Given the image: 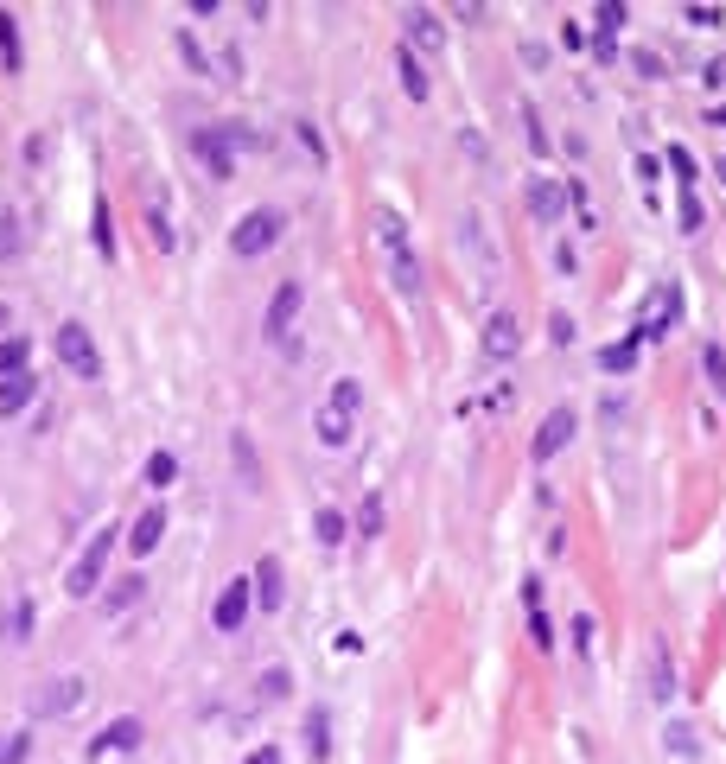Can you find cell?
<instances>
[{
    "instance_id": "20",
    "label": "cell",
    "mask_w": 726,
    "mask_h": 764,
    "mask_svg": "<svg viewBox=\"0 0 726 764\" xmlns=\"http://www.w3.org/2000/svg\"><path fill=\"white\" fill-rule=\"evenodd\" d=\"M26 363H32V338L26 332H7V338H0V382L26 376Z\"/></svg>"
},
{
    "instance_id": "26",
    "label": "cell",
    "mask_w": 726,
    "mask_h": 764,
    "mask_svg": "<svg viewBox=\"0 0 726 764\" xmlns=\"http://www.w3.org/2000/svg\"><path fill=\"white\" fill-rule=\"evenodd\" d=\"M172 45H179V58H185V64H192V71H198V77H211V58H204V45L192 39V32H172Z\"/></svg>"
},
{
    "instance_id": "42",
    "label": "cell",
    "mask_w": 726,
    "mask_h": 764,
    "mask_svg": "<svg viewBox=\"0 0 726 764\" xmlns=\"http://www.w3.org/2000/svg\"><path fill=\"white\" fill-rule=\"evenodd\" d=\"M523 128H529V147L548 153V134H542V115H535V102H523Z\"/></svg>"
},
{
    "instance_id": "19",
    "label": "cell",
    "mask_w": 726,
    "mask_h": 764,
    "mask_svg": "<svg viewBox=\"0 0 726 764\" xmlns=\"http://www.w3.org/2000/svg\"><path fill=\"white\" fill-rule=\"evenodd\" d=\"M395 77H402V90H408V102H427V90H434V83H427V71H421V58H414L408 45L395 51Z\"/></svg>"
},
{
    "instance_id": "23",
    "label": "cell",
    "mask_w": 726,
    "mask_h": 764,
    "mask_svg": "<svg viewBox=\"0 0 726 764\" xmlns=\"http://www.w3.org/2000/svg\"><path fill=\"white\" fill-rule=\"evenodd\" d=\"M306 752H313V758L332 752V720H325V707H313V714H306Z\"/></svg>"
},
{
    "instance_id": "37",
    "label": "cell",
    "mask_w": 726,
    "mask_h": 764,
    "mask_svg": "<svg viewBox=\"0 0 726 764\" xmlns=\"http://www.w3.org/2000/svg\"><path fill=\"white\" fill-rule=\"evenodd\" d=\"M529 637H535V650H555V624H548V612H542V605L529 612Z\"/></svg>"
},
{
    "instance_id": "31",
    "label": "cell",
    "mask_w": 726,
    "mask_h": 764,
    "mask_svg": "<svg viewBox=\"0 0 726 764\" xmlns=\"http://www.w3.org/2000/svg\"><path fill=\"white\" fill-rule=\"evenodd\" d=\"M631 363H637V344H631V338H625V344H612V351H599V370H612V376H618V370H631Z\"/></svg>"
},
{
    "instance_id": "15",
    "label": "cell",
    "mask_w": 726,
    "mask_h": 764,
    "mask_svg": "<svg viewBox=\"0 0 726 764\" xmlns=\"http://www.w3.org/2000/svg\"><path fill=\"white\" fill-rule=\"evenodd\" d=\"M516 312H491L484 319V357H516Z\"/></svg>"
},
{
    "instance_id": "46",
    "label": "cell",
    "mask_w": 726,
    "mask_h": 764,
    "mask_svg": "<svg viewBox=\"0 0 726 764\" xmlns=\"http://www.w3.org/2000/svg\"><path fill=\"white\" fill-rule=\"evenodd\" d=\"M548 332H555V344H574V319H567V312H555V319H548Z\"/></svg>"
},
{
    "instance_id": "17",
    "label": "cell",
    "mask_w": 726,
    "mask_h": 764,
    "mask_svg": "<svg viewBox=\"0 0 726 764\" xmlns=\"http://www.w3.org/2000/svg\"><path fill=\"white\" fill-rule=\"evenodd\" d=\"M561 204H567V185H555V179H529V217H535V223H555Z\"/></svg>"
},
{
    "instance_id": "34",
    "label": "cell",
    "mask_w": 726,
    "mask_h": 764,
    "mask_svg": "<svg viewBox=\"0 0 726 764\" xmlns=\"http://www.w3.org/2000/svg\"><path fill=\"white\" fill-rule=\"evenodd\" d=\"M669 752H676V758H695V752H701V745H695V726H688V720L669 726Z\"/></svg>"
},
{
    "instance_id": "50",
    "label": "cell",
    "mask_w": 726,
    "mask_h": 764,
    "mask_svg": "<svg viewBox=\"0 0 726 764\" xmlns=\"http://www.w3.org/2000/svg\"><path fill=\"white\" fill-rule=\"evenodd\" d=\"M574 644H580V650H593V618H586V612L574 618Z\"/></svg>"
},
{
    "instance_id": "51",
    "label": "cell",
    "mask_w": 726,
    "mask_h": 764,
    "mask_svg": "<svg viewBox=\"0 0 726 764\" xmlns=\"http://www.w3.org/2000/svg\"><path fill=\"white\" fill-rule=\"evenodd\" d=\"M242 764H281V745H255V752L242 758Z\"/></svg>"
},
{
    "instance_id": "39",
    "label": "cell",
    "mask_w": 726,
    "mask_h": 764,
    "mask_svg": "<svg viewBox=\"0 0 726 764\" xmlns=\"http://www.w3.org/2000/svg\"><path fill=\"white\" fill-rule=\"evenodd\" d=\"M676 217H682V230H688V236H701V223H707V217H701V198H695V191H682V211H676Z\"/></svg>"
},
{
    "instance_id": "48",
    "label": "cell",
    "mask_w": 726,
    "mask_h": 764,
    "mask_svg": "<svg viewBox=\"0 0 726 764\" xmlns=\"http://www.w3.org/2000/svg\"><path fill=\"white\" fill-rule=\"evenodd\" d=\"M293 134H300V147H306V153H313V160H325V141H319V134H313V128H306V121H300V128H293Z\"/></svg>"
},
{
    "instance_id": "28",
    "label": "cell",
    "mask_w": 726,
    "mask_h": 764,
    "mask_svg": "<svg viewBox=\"0 0 726 764\" xmlns=\"http://www.w3.org/2000/svg\"><path fill=\"white\" fill-rule=\"evenodd\" d=\"M172 478H179V459H172V453H153V459H147V484H153V491H166Z\"/></svg>"
},
{
    "instance_id": "32",
    "label": "cell",
    "mask_w": 726,
    "mask_h": 764,
    "mask_svg": "<svg viewBox=\"0 0 726 764\" xmlns=\"http://www.w3.org/2000/svg\"><path fill=\"white\" fill-rule=\"evenodd\" d=\"M7 637H13V644H26V637H32V599H20L7 612Z\"/></svg>"
},
{
    "instance_id": "43",
    "label": "cell",
    "mask_w": 726,
    "mask_h": 764,
    "mask_svg": "<svg viewBox=\"0 0 726 764\" xmlns=\"http://www.w3.org/2000/svg\"><path fill=\"white\" fill-rule=\"evenodd\" d=\"M618 26H625V7H618V0H605V7H599V39H612Z\"/></svg>"
},
{
    "instance_id": "10",
    "label": "cell",
    "mask_w": 726,
    "mask_h": 764,
    "mask_svg": "<svg viewBox=\"0 0 726 764\" xmlns=\"http://www.w3.org/2000/svg\"><path fill=\"white\" fill-rule=\"evenodd\" d=\"M134 745H141V720L121 714V720H109V726L90 739V758H115V752H134Z\"/></svg>"
},
{
    "instance_id": "33",
    "label": "cell",
    "mask_w": 726,
    "mask_h": 764,
    "mask_svg": "<svg viewBox=\"0 0 726 764\" xmlns=\"http://www.w3.org/2000/svg\"><path fill=\"white\" fill-rule=\"evenodd\" d=\"M32 758V739L26 733H0V764H26Z\"/></svg>"
},
{
    "instance_id": "38",
    "label": "cell",
    "mask_w": 726,
    "mask_h": 764,
    "mask_svg": "<svg viewBox=\"0 0 726 764\" xmlns=\"http://www.w3.org/2000/svg\"><path fill=\"white\" fill-rule=\"evenodd\" d=\"M236 465H242V478H249V491L262 484V472H255V446H249V433H236Z\"/></svg>"
},
{
    "instance_id": "21",
    "label": "cell",
    "mask_w": 726,
    "mask_h": 764,
    "mask_svg": "<svg viewBox=\"0 0 726 764\" xmlns=\"http://www.w3.org/2000/svg\"><path fill=\"white\" fill-rule=\"evenodd\" d=\"M313 433H319V446H351V414H338V408H319V421H313Z\"/></svg>"
},
{
    "instance_id": "40",
    "label": "cell",
    "mask_w": 726,
    "mask_h": 764,
    "mask_svg": "<svg viewBox=\"0 0 726 764\" xmlns=\"http://www.w3.org/2000/svg\"><path fill=\"white\" fill-rule=\"evenodd\" d=\"M357 529H363V535H376V529H383V497H363V510H357Z\"/></svg>"
},
{
    "instance_id": "18",
    "label": "cell",
    "mask_w": 726,
    "mask_h": 764,
    "mask_svg": "<svg viewBox=\"0 0 726 764\" xmlns=\"http://www.w3.org/2000/svg\"><path fill=\"white\" fill-rule=\"evenodd\" d=\"M669 694H676V663L663 637H650V701H669Z\"/></svg>"
},
{
    "instance_id": "5",
    "label": "cell",
    "mask_w": 726,
    "mask_h": 764,
    "mask_svg": "<svg viewBox=\"0 0 726 764\" xmlns=\"http://www.w3.org/2000/svg\"><path fill=\"white\" fill-rule=\"evenodd\" d=\"M242 141H249L242 128H198V134H192V153L204 160V172H211V179H230Z\"/></svg>"
},
{
    "instance_id": "49",
    "label": "cell",
    "mask_w": 726,
    "mask_h": 764,
    "mask_svg": "<svg viewBox=\"0 0 726 764\" xmlns=\"http://www.w3.org/2000/svg\"><path fill=\"white\" fill-rule=\"evenodd\" d=\"M688 26H720V7H688Z\"/></svg>"
},
{
    "instance_id": "52",
    "label": "cell",
    "mask_w": 726,
    "mask_h": 764,
    "mask_svg": "<svg viewBox=\"0 0 726 764\" xmlns=\"http://www.w3.org/2000/svg\"><path fill=\"white\" fill-rule=\"evenodd\" d=\"M7 325H13V312H7V306H0V338H7Z\"/></svg>"
},
{
    "instance_id": "11",
    "label": "cell",
    "mask_w": 726,
    "mask_h": 764,
    "mask_svg": "<svg viewBox=\"0 0 726 764\" xmlns=\"http://www.w3.org/2000/svg\"><path fill=\"white\" fill-rule=\"evenodd\" d=\"M160 542H166V503H147V510L134 516V529H128V548L147 561V554L160 548Z\"/></svg>"
},
{
    "instance_id": "30",
    "label": "cell",
    "mask_w": 726,
    "mask_h": 764,
    "mask_svg": "<svg viewBox=\"0 0 726 764\" xmlns=\"http://www.w3.org/2000/svg\"><path fill=\"white\" fill-rule=\"evenodd\" d=\"M701 363H707V382H714V395L726 402V351H720V344H707V351H701Z\"/></svg>"
},
{
    "instance_id": "16",
    "label": "cell",
    "mask_w": 726,
    "mask_h": 764,
    "mask_svg": "<svg viewBox=\"0 0 726 764\" xmlns=\"http://www.w3.org/2000/svg\"><path fill=\"white\" fill-rule=\"evenodd\" d=\"M249 586H255V605H262V612H274V605L287 599V593H281V561H274V554H262V561H255V573H249Z\"/></svg>"
},
{
    "instance_id": "36",
    "label": "cell",
    "mask_w": 726,
    "mask_h": 764,
    "mask_svg": "<svg viewBox=\"0 0 726 764\" xmlns=\"http://www.w3.org/2000/svg\"><path fill=\"white\" fill-rule=\"evenodd\" d=\"M147 236H153V249H172V223L160 204H147Z\"/></svg>"
},
{
    "instance_id": "24",
    "label": "cell",
    "mask_w": 726,
    "mask_h": 764,
    "mask_svg": "<svg viewBox=\"0 0 726 764\" xmlns=\"http://www.w3.org/2000/svg\"><path fill=\"white\" fill-rule=\"evenodd\" d=\"M90 230H96V255H115V223H109V198H96V211H90Z\"/></svg>"
},
{
    "instance_id": "7",
    "label": "cell",
    "mask_w": 726,
    "mask_h": 764,
    "mask_svg": "<svg viewBox=\"0 0 726 764\" xmlns=\"http://www.w3.org/2000/svg\"><path fill=\"white\" fill-rule=\"evenodd\" d=\"M300 306H306V287H300V281H281V287H274V300H268V312H262V332L287 344L293 319H300Z\"/></svg>"
},
{
    "instance_id": "4",
    "label": "cell",
    "mask_w": 726,
    "mask_h": 764,
    "mask_svg": "<svg viewBox=\"0 0 726 764\" xmlns=\"http://www.w3.org/2000/svg\"><path fill=\"white\" fill-rule=\"evenodd\" d=\"M51 338H58V363H64V370H71L77 382H102V351H96V338L83 332L77 319H64Z\"/></svg>"
},
{
    "instance_id": "29",
    "label": "cell",
    "mask_w": 726,
    "mask_h": 764,
    "mask_svg": "<svg viewBox=\"0 0 726 764\" xmlns=\"http://www.w3.org/2000/svg\"><path fill=\"white\" fill-rule=\"evenodd\" d=\"M287 688H293V669H262V682H255V694H262V701H281Z\"/></svg>"
},
{
    "instance_id": "3",
    "label": "cell",
    "mask_w": 726,
    "mask_h": 764,
    "mask_svg": "<svg viewBox=\"0 0 726 764\" xmlns=\"http://www.w3.org/2000/svg\"><path fill=\"white\" fill-rule=\"evenodd\" d=\"M115 542H121V529H115V523H109V529H96L90 542H83V554L71 561V573H64V593H71V599H90L96 586H102V567H109Z\"/></svg>"
},
{
    "instance_id": "53",
    "label": "cell",
    "mask_w": 726,
    "mask_h": 764,
    "mask_svg": "<svg viewBox=\"0 0 726 764\" xmlns=\"http://www.w3.org/2000/svg\"><path fill=\"white\" fill-rule=\"evenodd\" d=\"M714 172H720V179H726V153H720V160H714Z\"/></svg>"
},
{
    "instance_id": "6",
    "label": "cell",
    "mask_w": 726,
    "mask_h": 764,
    "mask_svg": "<svg viewBox=\"0 0 726 764\" xmlns=\"http://www.w3.org/2000/svg\"><path fill=\"white\" fill-rule=\"evenodd\" d=\"M676 312H682V287H656V312L644 306V319L631 325V344H637V351H644V344H656L669 325H676Z\"/></svg>"
},
{
    "instance_id": "22",
    "label": "cell",
    "mask_w": 726,
    "mask_h": 764,
    "mask_svg": "<svg viewBox=\"0 0 726 764\" xmlns=\"http://www.w3.org/2000/svg\"><path fill=\"white\" fill-rule=\"evenodd\" d=\"M0 71H20V26L7 7H0Z\"/></svg>"
},
{
    "instance_id": "47",
    "label": "cell",
    "mask_w": 726,
    "mask_h": 764,
    "mask_svg": "<svg viewBox=\"0 0 726 764\" xmlns=\"http://www.w3.org/2000/svg\"><path fill=\"white\" fill-rule=\"evenodd\" d=\"M701 77H707V90H726V58H707Z\"/></svg>"
},
{
    "instance_id": "9",
    "label": "cell",
    "mask_w": 726,
    "mask_h": 764,
    "mask_svg": "<svg viewBox=\"0 0 726 764\" xmlns=\"http://www.w3.org/2000/svg\"><path fill=\"white\" fill-rule=\"evenodd\" d=\"M574 427H580V414L567 408V402H561V408H548V421L535 427V446H529V453H535V459L548 465V459H555V453H561L567 440H574Z\"/></svg>"
},
{
    "instance_id": "13",
    "label": "cell",
    "mask_w": 726,
    "mask_h": 764,
    "mask_svg": "<svg viewBox=\"0 0 726 764\" xmlns=\"http://www.w3.org/2000/svg\"><path fill=\"white\" fill-rule=\"evenodd\" d=\"M402 26H408V51H440V45H446V26H440L427 7H408Z\"/></svg>"
},
{
    "instance_id": "8",
    "label": "cell",
    "mask_w": 726,
    "mask_h": 764,
    "mask_svg": "<svg viewBox=\"0 0 726 764\" xmlns=\"http://www.w3.org/2000/svg\"><path fill=\"white\" fill-rule=\"evenodd\" d=\"M249 612H255V586L249 580H230L217 593V605H211V624L217 631H242V624H249Z\"/></svg>"
},
{
    "instance_id": "27",
    "label": "cell",
    "mask_w": 726,
    "mask_h": 764,
    "mask_svg": "<svg viewBox=\"0 0 726 764\" xmlns=\"http://www.w3.org/2000/svg\"><path fill=\"white\" fill-rule=\"evenodd\" d=\"M357 402H363V382H351V376H344V382H332V402H325V408L357 414Z\"/></svg>"
},
{
    "instance_id": "44",
    "label": "cell",
    "mask_w": 726,
    "mask_h": 764,
    "mask_svg": "<svg viewBox=\"0 0 726 764\" xmlns=\"http://www.w3.org/2000/svg\"><path fill=\"white\" fill-rule=\"evenodd\" d=\"M631 71L656 83V77H663V58H656V51H637V58H631Z\"/></svg>"
},
{
    "instance_id": "25",
    "label": "cell",
    "mask_w": 726,
    "mask_h": 764,
    "mask_svg": "<svg viewBox=\"0 0 726 764\" xmlns=\"http://www.w3.org/2000/svg\"><path fill=\"white\" fill-rule=\"evenodd\" d=\"M313 535H319L325 548H338L344 535H351V529H344V510H319V516H313Z\"/></svg>"
},
{
    "instance_id": "14",
    "label": "cell",
    "mask_w": 726,
    "mask_h": 764,
    "mask_svg": "<svg viewBox=\"0 0 726 764\" xmlns=\"http://www.w3.org/2000/svg\"><path fill=\"white\" fill-rule=\"evenodd\" d=\"M32 402H39V376H7V382H0V421H13V414H26Z\"/></svg>"
},
{
    "instance_id": "41",
    "label": "cell",
    "mask_w": 726,
    "mask_h": 764,
    "mask_svg": "<svg viewBox=\"0 0 726 764\" xmlns=\"http://www.w3.org/2000/svg\"><path fill=\"white\" fill-rule=\"evenodd\" d=\"M13 249H20V217H0V262H13Z\"/></svg>"
},
{
    "instance_id": "12",
    "label": "cell",
    "mask_w": 726,
    "mask_h": 764,
    "mask_svg": "<svg viewBox=\"0 0 726 764\" xmlns=\"http://www.w3.org/2000/svg\"><path fill=\"white\" fill-rule=\"evenodd\" d=\"M77 707H83V682H77V675H58V682H45V688H39V714H45V720L77 714Z\"/></svg>"
},
{
    "instance_id": "45",
    "label": "cell",
    "mask_w": 726,
    "mask_h": 764,
    "mask_svg": "<svg viewBox=\"0 0 726 764\" xmlns=\"http://www.w3.org/2000/svg\"><path fill=\"white\" fill-rule=\"evenodd\" d=\"M656 172H663V160H656V153H637V179L656 185Z\"/></svg>"
},
{
    "instance_id": "35",
    "label": "cell",
    "mask_w": 726,
    "mask_h": 764,
    "mask_svg": "<svg viewBox=\"0 0 726 764\" xmlns=\"http://www.w3.org/2000/svg\"><path fill=\"white\" fill-rule=\"evenodd\" d=\"M141 593H147V586H141V580H134V573H128V580H121V586H109V612H128V605L141 599Z\"/></svg>"
},
{
    "instance_id": "2",
    "label": "cell",
    "mask_w": 726,
    "mask_h": 764,
    "mask_svg": "<svg viewBox=\"0 0 726 764\" xmlns=\"http://www.w3.org/2000/svg\"><path fill=\"white\" fill-rule=\"evenodd\" d=\"M287 236V217L274 211V204H255V211H242L236 217V230H230V249L242 255V262H255V255H268L274 242Z\"/></svg>"
},
{
    "instance_id": "1",
    "label": "cell",
    "mask_w": 726,
    "mask_h": 764,
    "mask_svg": "<svg viewBox=\"0 0 726 764\" xmlns=\"http://www.w3.org/2000/svg\"><path fill=\"white\" fill-rule=\"evenodd\" d=\"M376 242H383V262H389V281H395V293H421V262H414L408 223L395 217V211H376Z\"/></svg>"
}]
</instances>
